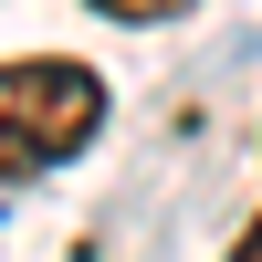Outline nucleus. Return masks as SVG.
<instances>
[{
  "instance_id": "1",
  "label": "nucleus",
  "mask_w": 262,
  "mask_h": 262,
  "mask_svg": "<svg viewBox=\"0 0 262 262\" xmlns=\"http://www.w3.org/2000/svg\"><path fill=\"white\" fill-rule=\"evenodd\" d=\"M105 126V74L63 53H21L0 63V179H42V168L84 158Z\"/></svg>"
},
{
  "instance_id": "2",
  "label": "nucleus",
  "mask_w": 262,
  "mask_h": 262,
  "mask_svg": "<svg viewBox=\"0 0 262 262\" xmlns=\"http://www.w3.org/2000/svg\"><path fill=\"white\" fill-rule=\"evenodd\" d=\"M95 11H105V21H179L189 0H95Z\"/></svg>"
},
{
  "instance_id": "3",
  "label": "nucleus",
  "mask_w": 262,
  "mask_h": 262,
  "mask_svg": "<svg viewBox=\"0 0 262 262\" xmlns=\"http://www.w3.org/2000/svg\"><path fill=\"white\" fill-rule=\"evenodd\" d=\"M231 262H262V221H252V231H242V242H231Z\"/></svg>"
}]
</instances>
